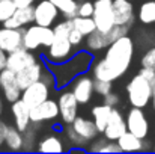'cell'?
<instances>
[{
  "label": "cell",
  "mask_w": 155,
  "mask_h": 154,
  "mask_svg": "<svg viewBox=\"0 0 155 154\" xmlns=\"http://www.w3.org/2000/svg\"><path fill=\"white\" fill-rule=\"evenodd\" d=\"M133 56H134V43L128 35L116 39L105 49L104 57L92 60L91 65L92 77L107 82H114L120 79L131 67Z\"/></svg>",
  "instance_id": "1"
},
{
  "label": "cell",
  "mask_w": 155,
  "mask_h": 154,
  "mask_svg": "<svg viewBox=\"0 0 155 154\" xmlns=\"http://www.w3.org/2000/svg\"><path fill=\"white\" fill-rule=\"evenodd\" d=\"M92 60H94L92 53L84 49V50H78L71 59H68V60H65L62 63H50V62H47V68L56 77V89L65 88L77 76L83 74L87 70H91Z\"/></svg>",
  "instance_id": "2"
},
{
  "label": "cell",
  "mask_w": 155,
  "mask_h": 154,
  "mask_svg": "<svg viewBox=\"0 0 155 154\" xmlns=\"http://www.w3.org/2000/svg\"><path fill=\"white\" fill-rule=\"evenodd\" d=\"M98 135L100 130L97 128L94 119L86 116H77L65 127V138L71 145H74V148H86Z\"/></svg>",
  "instance_id": "3"
},
{
  "label": "cell",
  "mask_w": 155,
  "mask_h": 154,
  "mask_svg": "<svg viewBox=\"0 0 155 154\" xmlns=\"http://www.w3.org/2000/svg\"><path fill=\"white\" fill-rule=\"evenodd\" d=\"M152 91L154 85H151L142 74H136L127 85V97L133 107L145 109L152 101Z\"/></svg>",
  "instance_id": "4"
},
{
  "label": "cell",
  "mask_w": 155,
  "mask_h": 154,
  "mask_svg": "<svg viewBox=\"0 0 155 154\" xmlns=\"http://www.w3.org/2000/svg\"><path fill=\"white\" fill-rule=\"evenodd\" d=\"M54 39V30L53 27L39 26L36 23L29 24L24 29L23 36V47L27 50H38V49H48Z\"/></svg>",
  "instance_id": "5"
},
{
  "label": "cell",
  "mask_w": 155,
  "mask_h": 154,
  "mask_svg": "<svg viewBox=\"0 0 155 154\" xmlns=\"http://www.w3.org/2000/svg\"><path fill=\"white\" fill-rule=\"evenodd\" d=\"M77 49L71 44L69 38L65 35H54L51 46L45 51V60L50 63H62L68 59H71L75 53Z\"/></svg>",
  "instance_id": "6"
},
{
  "label": "cell",
  "mask_w": 155,
  "mask_h": 154,
  "mask_svg": "<svg viewBox=\"0 0 155 154\" xmlns=\"http://www.w3.org/2000/svg\"><path fill=\"white\" fill-rule=\"evenodd\" d=\"M54 89L50 83H47L45 80H38L35 83H32L30 86H27L26 89H23V94H21V100L26 103L30 109L44 103L45 100L50 98V94Z\"/></svg>",
  "instance_id": "7"
},
{
  "label": "cell",
  "mask_w": 155,
  "mask_h": 154,
  "mask_svg": "<svg viewBox=\"0 0 155 154\" xmlns=\"http://www.w3.org/2000/svg\"><path fill=\"white\" fill-rule=\"evenodd\" d=\"M97 29L101 32H108L114 26V14H113V0H95L94 2V14Z\"/></svg>",
  "instance_id": "8"
},
{
  "label": "cell",
  "mask_w": 155,
  "mask_h": 154,
  "mask_svg": "<svg viewBox=\"0 0 155 154\" xmlns=\"http://www.w3.org/2000/svg\"><path fill=\"white\" fill-rule=\"evenodd\" d=\"M57 104H59V113H60L59 119H60V122L71 124L78 116L80 103L75 98V95H74V92L71 89L69 91H62L59 94Z\"/></svg>",
  "instance_id": "9"
},
{
  "label": "cell",
  "mask_w": 155,
  "mask_h": 154,
  "mask_svg": "<svg viewBox=\"0 0 155 154\" xmlns=\"http://www.w3.org/2000/svg\"><path fill=\"white\" fill-rule=\"evenodd\" d=\"M0 91L3 98L8 103H14L21 98L23 89L18 85L17 74L11 71L9 68H5L0 71Z\"/></svg>",
  "instance_id": "10"
},
{
  "label": "cell",
  "mask_w": 155,
  "mask_h": 154,
  "mask_svg": "<svg viewBox=\"0 0 155 154\" xmlns=\"http://www.w3.org/2000/svg\"><path fill=\"white\" fill-rule=\"evenodd\" d=\"M128 132L134 133L136 136L145 139L149 135V121L142 107H131L125 116Z\"/></svg>",
  "instance_id": "11"
},
{
  "label": "cell",
  "mask_w": 155,
  "mask_h": 154,
  "mask_svg": "<svg viewBox=\"0 0 155 154\" xmlns=\"http://www.w3.org/2000/svg\"><path fill=\"white\" fill-rule=\"evenodd\" d=\"M60 116L59 113V104L56 100L48 98L44 103L35 106L30 109V118H32V122H36V124H42V122H54L57 121Z\"/></svg>",
  "instance_id": "12"
},
{
  "label": "cell",
  "mask_w": 155,
  "mask_h": 154,
  "mask_svg": "<svg viewBox=\"0 0 155 154\" xmlns=\"http://www.w3.org/2000/svg\"><path fill=\"white\" fill-rule=\"evenodd\" d=\"M71 91L74 92L75 98L78 100L80 104H87L92 100L95 89H94V77L87 76L86 73L77 76L71 83H69Z\"/></svg>",
  "instance_id": "13"
},
{
  "label": "cell",
  "mask_w": 155,
  "mask_h": 154,
  "mask_svg": "<svg viewBox=\"0 0 155 154\" xmlns=\"http://www.w3.org/2000/svg\"><path fill=\"white\" fill-rule=\"evenodd\" d=\"M33 6H35V20H33V23H36L39 26L51 27L56 23L59 14H60L59 9L54 6V3L50 2V0H41Z\"/></svg>",
  "instance_id": "14"
},
{
  "label": "cell",
  "mask_w": 155,
  "mask_h": 154,
  "mask_svg": "<svg viewBox=\"0 0 155 154\" xmlns=\"http://www.w3.org/2000/svg\"><path fill=\"white\" fill-rule=\"evenodd\" d=\"M24 29H12L6 27L2 24L0 27V49L11 53L23 47V36H24Z\"/></svg>",
  "instance_id": "15"
},
{
  "label": "cell",
  "mask_w": 155,
  "mask_h": 154,
  "mask_svg": "<svg viewBox=\"0 0 155 154\" xmlns=\"http://www.w3.org/2000/svg\"><path fill=\"white\" fill-rule=\"evenodd\" d=\"M38 60V57L33 54L32 50H27L26 47H21L15 51L8 53V60H6V68H9L11 71H14L15 74L18 71H21L23 68L35 63Z\"/></svg>",
  "instance_id": "16"
},
{
  "label": "cell",
  "mask_w": 155,
  "mask_h": 154,
  "mask_svg": "<svg viewBox=\"0 0 155 154\" xmlns=\"http://www.w3.org/2000/svg\"><path fill=\"white\" fill-rule=\"evenodd\" d=\"M125 132H128L127 128V119L125 116L122 115V112L116 107H113L111 113H110V118H108V122L104 128L103 135L110 139V141H117Z\"/></svg>",
  "instance_id": "17"
},
{
  "label": "cell",
  "mask_w": 155,
  "mask_h": 154,
  "mask_svg": "<svg viewBox=\"0 0 155 154\" xmlns=\"http://www.w3.org/2000/svg\"><path fill=\"white\" fill-rule=\"evenodd\" d=\"M113 14H114V24L131 27L136 20L133 0H113Z\"/></svg>",
  "instance_id": "18"
},
{
  "label": "cell",
  "mask_w": 155,
  "mask_h": 154,
  "mask_svg": "<svg viewBox=\"0 0 155 154\" xmlns=\"http://www.w3.org/2000/svg\"><path fill=\"white\" fill-rule=\"evenodd\" d=\"M45 70H47V65H44V62L38 59L35 63H32V65L23 68L21 71H18L17 73V80H18L20 88L21 89H26L32 83L41 80V77H42V74H44Z\"/></svg>",
  "instance_id": "19"
},
{
  "label": "cell",
  "mask_w": 155,
  "mask_h": 154,
  "mask_svg": "<svg viewBox=\"0 0 155 154\" xmlns=\"http://www.w3.org/2000/svg\"><path fill=\"white\" fill-rule=\"evenodd\" d=\"M33 20H35V6L33 5L21 6L14 11L11 18L6 20L3 23V26L12 27V29H23V27H27L29 24H32Z\"/></svg>",
  "instance_id": "20"
},
{
  "label": "cell",
  "mask_w": 155,
  "mask_h": 154,
  "mask_svg": "<svg viewBox=\"0 0 155 154\" xmlns=\"http://www.w3.org/2000/svg\"><path fill=\"white\" fill-rule=\"evenodd\" d=\"M120 147L122 151H127V153H134V151H148L151 150V141H148L146 138L142 139L139 136H136L134 133L131 132H125L117 141H116Z\"/></svg>",
  "instance_id": "21"
},
{
  "label": "cell",
  "mask_w": 155,
  "mask_h": 154,
  "mask_svg": "<svg viewBox=\"0 0 155 154\" xmlns=\"http://www.w3.org/2000/svg\"><path fill=\"white\" fill-rule=\"evenodd\" d=\"M11 112H12V116H14V125L18 130L26 132L30 127V124H32L30 107L20 98L17 101L11 103Z\"/></svg>",
  "instance_id": "22"
},
{
  "label": "cell",
  "mask_w": 155,
  "mask_h": 154,
  "mask_svg": "<svg viewBox=\"0 0 155 154\" xmlns=\"http://www.w3.org/2000/svg\"><path fill=\"white\" fill-rule=\"evenodd\" d=\"M108 46H110V41H108V38H107V33L98 30V29H95L92 33H89V35L86 36L84 49L87 51H91L92 54L105 50Z\"/></svg>",
  "instance_id": "23"
},
{
  "label": "cell",
  "mask_w": 155,
  "mask_h": 154,
  "mask_svg": "<svg viewBox=\"0 0 155 154\" xmlns=\"http://www.w3.org/2000/svg\"><path fill=\"white\" fill-rule=\"evenodd\" d=\"M38 151L41 153H62L65 151V141L59 135H47L38 142Z\"/></svg>",
  "instance_id": "24"
},
{
  "label": "cell",
  "mask_w": 155,
  "mask_h": 154,
  "mask_svg": "<svg viewBox=\"0 0 155 154\" xmlns=\"http://www.w3.org/2000/svg\"><path fill=\"white\" fill-rule=\"evenodd\" d=\"M8 151H23V145H24V138H23V132L18 130L15 125H9L8 132H6V138H5V144Z\"/></svg>",
  "instance_id": "25"
},
{
  "label": "cell",
  "mask_w": 155,
  "mask_h": 154,
  "mask_svg": "<svg viewBox=\"0 0 155 154\" xmlns=\"http://www.w3.org/2000/svg\"><path fill=\"white\" fill-rule=\"evenodd\" d=\"M113 107L108 106V104H98V106H94L92 110H91V115H92V119L97 125V128L100 130V133H103L107 122H108V118H110V113H111Z\"/></svg>",
  "instance_id": "26"
},
{
  "label": "cell",
  "mask_w": 155,
  "mask_h": 154,
  "mask_svg": "<svg viewBox=\"0 0 155 154\" xmlns=\"http://www.w3.org/2000/svg\"><path fill=\"white\" fill-rule=\"evenodd\" d=\"M137 18L142 24L155 23V0H143L139 6Z\"/></svg>",
  "instance_id": "27"
},
{
  "label": "cell",
  "mask_w": 155,
  "mask_h": 154,
  "mask_svg": "<svg viewBox=\"0 0 155 154\" xmlns=\"http://www.w3.org/2000/svg\"><path fill=\"white\" fill-rule=\"evenodd\" d=\"M54 6L59 9V12L65 18H74L78 12V2L77 0H50Z\"/></svg>",
  "instance_id": "28"
},
{
  "label": "cell",
  "mask_w": 155,
  "mask_h": 154,
  "mask_svg": "<svg viewBox=\"0 0 155 154\" xmlns=\"http://www.w3.org/2000/svg\"><path fill=\"white\" fill-rule=\"evenodd\" d=\"M72 24L74 27L83 33L84 36H87L89 33H92L95 29H97V24H95V20L92 17H81V15H75L72 18Z\"/></svg>",
  "instance_id": "29"
},
{
  "label": "cell",
  "mask_w": 155,
  "mask_h": 154,
  "mask_svg": "<svg viewBox=\"0 0 155 154\" xmlns=\"http://www.w3.org/2000/svg\"><path fill=\"white\" fill-rule=\"evenodd\" d=\"M41 124L32 122L30 127L23 132V138H24V145H23V151H33L38 148V141H36V127H39Z\"/></svg>",
  "instance_id": "30"
},
{
  "label": "cell",
  "mask_w": 155,
  "mask_h": 154,
  "mask_svg": "<svg viewBox=\"0 0 155 154\" xmlns=\"http://www.w3.org/2000/svg\"><path fill=\"white\" fill-rule=\"evenodd\" d=\"M15 9H17V5L14 0H0V24L9 20Z\"/></svg>",
  "instance_id": "31"
},
{
  "label": "cell",
  "mask_w": 155,
  "mask_h": 154,
  "mask_svg": "<svg viewBox=\"0 0 155 154\" xmlns=\"http://www.w3.org/2000/svg\"><path fill=\"white\" fill-rule=\"evenodd\" d=\"M128 30H130L128 26L114 24V26H113L108 32H105V33H107V38H108V41H110V44H111V43H114L116 39H119V38H122V36H127V35H128Z\"/></svg>",
  "instance_id": "32"
},
{
  "label": "cell",
  "mask_w": 155,
  "mask_h": 154,
  "mask_svg": "<svg viewBox=\"0 0 155 154\" xmlns=\"http://www.w3.org/2000/svg\"><path fill=\"white\" fill-rule=\"evenodd\" d=\"M94 89H95V94L104 97V95H107V94H110L113 91V82L94 79Z\"/></svg>",
  "instance_id": "33"
},
{
  "label": "cell",
  "mask_w": 155,
  "mask_h": 154,
  "mask_svg": "<svg viewBox=\"0 0 155 154\" xmlns=\"http://www.w3.org/2000/svg\"><path fill=\"white\" fill-rule=\"evenodd\" d=\"M110 139H107L105 136H103V138H95L89 145H87V150L89 151H92V153H103V148L107 145V142H108Z\"/></svg>",
  "instance_id": "34"
},
{
  "label": "cell",
  "mask_w": 155,
  "mask_h": 154,
  "mask_svg": "<svg viewBox=\"0 0 155 154\" xmlns=\"http://www.w3.org/2000/svg\"><path fill=\"white\" fill-rule=\"evenodd\" d=\"M94 14V2L91 0H83L78 3V12L77 15H81V17H92Z\"/></svg>",
  "instance_id": "35"
},
{
  "label": "cell",
  "mask_w": 155,
  "mask_h": 154,
  "mask_svg": "<svg viewBox=\"0 0 155 154\" xmlns=\"http://www.w3.org/2000/svg\"><path fill=\"white\" fill-rule=\"evenodd\" d=\"M140 63H142V67H148V68L155 70V47L149 49V50L142 56Z\"/></svg>",
  "instance_id": "36"
},
{
  "label": "cell",
  "mask_w": 155,
  "mask_h": 154,
  "mask_svg": "<svg viewBox=\"0 0 155 154\" xmlns=\"http://www.w3.org/2000/svg\"><path fill=\"white\" fill-rule=\"evenodd\" d=\"M68 38H69L71 44H72V46H74L77 50H78V47H80V46L84 43V39H86V36H84L83 33H80V32L75 29V27H74V29L69 32V36H68Z\"/></svg>",
  "instance_id": "37"
},
{
  "label": "cell",
  "mask_w": 155,
  "mask_h": 154,
  "mask_svg": "<svg viewBox=\"0 0 155 154\" xmlns=\"http://www.w3.org/2000/svg\"><path fill=\"white\" fill-rule=\"evenodd\" d=\"M139 74H142V76H143L151 85H154L155 86V70L148 68V67H142L140 71H139Z\"/></svg>",
  "instance_id": "38"
},
{
  "label": "cell",
  "mask_w": 155,
  "mask_h": 154,
  "mask_svg": "<svg viewBox=\"0 0 155 154\" xmlns=\"http://www.w3.org/2000/svg\"><path fill=\"white\" fill-rule=\"evenodd\" d=\"M104 104H108V106H111V107H116V106H119V101H120V98H119V95L117 94H114L113 91L110 92V94H107V95H104Z\"/></svg>",
  "instance_id": "39"
},
{
  "label": "cell",
  "mask_w": 155,
  "mask_h": 154,
  "mask_svg": "<svg viewBox=\"0 0 155 154\" xmlns=\"http://www.w3.org/2000/svg\"><path fill=\"white\" fill-rule=\"evenodd\" d=\"M8 127H9V125H8L5 121H2V119H0V148H2V145L5 144V138H6Z\"/></svg>",
  "instance_id": "40"
},
{
  "label": "cell",
  "mask_w": 155,
  "mask_h": 154,
  "mask_svg": "<svg viewBox=\"0 0 155 154\" xmlns=\"http://www.w3.org/2000/svg\"><path fill=\"white\" fill-rule=\"evenodd\" d=\"M6 60H8V53L3 49H0V71L6 68Z\"/></svg>",
  "instance_id": "41"
},
{
  "label": "cell",
  "mask_w": 155,
  "mask_h": 154,
  "mask_svg": "<svg viewBox=\"0 0 155 154\" xmlns=\"http://www.w3.org/2000/svg\"><path fill=\"white\" fill-rule=\"evenodd\" d=\"M14 2H15L17 8H21V6H30V5H33L36 0H14Z\"/></svg>",
  "instance_id": "42"
},
{
  "label": "cell",
  "mask_w": 155,
  "mask_h": 154,
  "mask_svg": "<svg viewBox=\"0 0 155 154\" xmlns=\"http://www.w3.org/2000/svg\"><path fill=\"white\" fill-rule=\"evenodd\" d=\"M152 106H154V110H155V86H154V91H152Z\"/></svg>",
  "instance_id": "43"
},
{
  "label": "cell",
  "mask_w": 155,
  "mask_h": 154,
  "mask_svg": "<svg viewBox=\"0 0 155 154\" xmlns=\"http://www.w3.org/2000/svg\"><path fill=\"white\" fill-rule=\"evenodd\" d=\"M2 112H3V101H2V98H0V115H2Z\"/></svg>",
  "instance_id": "44"
},
{
  "label": "cell",
  "mask_w": 155,
  "mask_h": 154,
  "mask_svg": "<svg viewBox=\"0 0 155 154\" xmlns=\"http://www.w3.org/2000/svg\"><path fill=\"white\" fill-rule=\"evenodd\" d=\"M154 151H155V145H154Z\"/></svg>",
  "instance_id": "45"
}]
</instances>
